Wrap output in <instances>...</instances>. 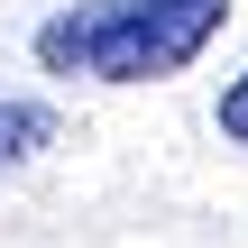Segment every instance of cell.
<instances>
[{"mask_svg":"<svg viewBox=\"0 0 248 248\" xmlns=\"http://www.w3.org/2000/svg\"><path fill=\"white\" fill-rule=\"evenodd\" d=\"M230 28V0H64L37 18V64L83 83H166Z\"/></svg>","mask_w":248,"mask_h":248,"instance_id":"cell-1","label":"cell"},{"mask_svg":"<svg viewBox=\"0 0 248 248\" xmlns=\"http://www.w3.org/2000/svg\"><path fill=\"white\" fill-rule=\"evenodd\" d=\"M37 147H55V110L46 101H0V175H18Z\"/></svg>","mask_w":248,"mask_h":248,"instance_id":"cell-2","label":"cell"},{"mask_svg":"<svg viewBox=\"0 0 248 248\" xmlns=\"http://www.w3.org/2000/svg\"><path fill=\"white\" fill-rule=\"evenodd\" d=\"M221 138H230V147H248V74L221 92Z\"/></svg>","mask_w":248,"mask_h":248,"instance_id":"cell-3","label":"cell"}]
</instances>
